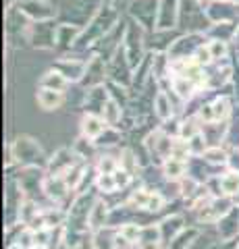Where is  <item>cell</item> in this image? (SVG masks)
I'll return each mask as SVG.
<instances>
[{
    "label": "cell",
    "mask_w": 239,
    "mask_h": 249,
    "mask_svg": "<svg viewBox=\"0 0 239 249\" xmlns=\"http://www.w3.org/2000/svg\"><path fill=\"white\" fill-rule=\"evenodd\" d=\"M106 129H109V124H106V121L100 114L88 112L81 121V133L86 139H100L106 133Z\"/></svg>",
    "instance_id": "1"
},
{
    "label": "cell",
    "mask_w": 239,
    "mask_h": 249,
    "mask_svg": "<svg viewBox=\"0 0 239 249\" xmlns=\"http://www.w3.org/2000/svg\"><path fill=\"white\" fill-rule=\"evenodd\" d=\"M13 152H15V156H17V160L23 162V164H32L34 158H42L40 145H37V142H34V139H29V137L19 139V142L15 143Z\"/></svg>",
    "instance_id": "2"
},
{
    "label": "cell",
    "mask_w": 239,
    "mask_h": 249,
    "mask_svg": "<svg viewBox=\"0 0 239 249\" xmlns=\"http://www.w3.org/2000/svg\"><path fill=\"white\" fill-rule=\"evenodd\" d=\"M63 102H65L63 91L48 89V88H40V89H37V104H40L44 110H55V108H58Z\"/></svg>",
    "instance_id": "3"
},
{
    "label": "cell",
    "mask_w": 239,
    "mask_h": 249,
    "mask_svg": "<svg viewBox=\"0 0 239 249\" xmlns=\"http://www.w3.org/2000/svg\"><path fill=\"white\" fill-rule=\"evenodd\" d=\"M185 173H187V162L183 160H177V158H166L163 162V175L168 178V181H181V178L185 177Z\"/></svg>",
    "instance_id": "4"
},
{
    "label": "cell",
    "mask_w": 239,
    "mask_h": 249,
    "mask_svg": "<svg viewBox=\"0 0 239 249\" xmlns=\"http://www.w3.org/2000/svg\"><path fill=\"white\" fill-rule=\"evenodd\" d=\"M42 88H48V89H56V91H65V88L69 85V79L67 77L56 71V69H52V71H48L44 77H42V81H40Z\"/></svg>",
    "instance_id": "5"
},
{
    "label": "cell",
    "mask_w": 239,
    "mask_h": 249,
    "mask_svg": "<svg viewBox=\"0 0 239 249\" xmlns=\"http://www.w3.org/2000/svg\"><path fill=\"white\" fill-rule=\"evenodd\" d=\"M221 193L225 196H239V170H229L222 177H219Z\"/></svg>",
    "instance_id": "6"
},
{
    "label": "cell",
    "mask_w": 239,
    "mask_h": 249,
    "mask_svg": "<svg viewBox=\"0 0 239 249\" xmlns=\"http://www.w3.org/2000/svg\"><path fill=\"white\" fill-rule=\"evenodd\" d=\"M202 160L206 164H212V166H221V164H229V154L222 150L221 145H210L208 150L202 154Z\"/></svg>",
    "instance_id": "7"
},
{
    "label": "cell",
    "mask_w": 239,
    "mask_h": 249,
    "mask_svg": "<svg viewBox=\"0 0 239 249\" xmlns=\"http://www.w3.org/2000/svg\"><path fill=\"white\" fill-rule=\"evenodd\" d=\"M194 89H196V83L185 79V77L181 75H175L173 77V91H177L183 100H189L191 96H194Z\"/></svg>",
    "instance_id": "8"
},
{
    "label": "cell",
    "mask_w": 239,
    "mask_h": 249,
    "mask_svg": "<svg viewBox=\"0 0 239 249\" xmlns=\"http://www.w3.org/2000/svg\"><path fill=\"white\" fill-rule=\"evenodd\" d=\"M210 108H212V119H214V123L225 121L227 116H229V112H231V104H229L227 98H217L210 104Z\"/></svg>",
    "instance_id": "9"
},
{
    "label": "cell",
    "mask_w": 239,
    "mask_h": 249,
    "mask_svg": "<svg viewBox=\"0 0 239 249\" xmlns=\"http://www.w3.org/2000/svg\"><path fill=\"white\" fill-rule=\"evenodd\" d=\"M100 116H102V119L106 121V124H117V123L121 121V106L114 102V100H109V102L104 104Z\"/></svg>",
    "instance_id": "10"
},
{
    "label": "cell",
    "mask_w": 239,
    "mask_h": 249,
    "mask_svg": "<svg viewBox=\"0 0 239 249\" xmlns=\"http://www.w3.org/2000/svg\"><path fill=\"white\" fill-rule=\"evenodd\" d=\"M154 108H156V114L160 116V119H168V116L173 114V104H171V100H168V96L166 93H163L160 91L158 96H156V100H154Z\"/></svg>",
    "instance_id": "11"
},
{
    "label": "cell",
    "mask_w": 239,
    "mask_h": 249,
    "mask_svg": "<svg viewBox=\"0 0 239 249\" xmlns=\"http://www.w3.org/2000/svg\"><path fill=\"white\" fill-rule=\"evenodd\" d=\"M150 196H152V191H146V189L133 191V193H131V197H129V206L137 208V210H148Z\"/></svg>",
    "instance_id": "12"
},
{
    "label": "cell",
    "mask_w": 239,
    "mask_h": 249,
    "mask_svg": "<svg viewBox=\"0 0 239 249\" xmlns=\"http://www.w3.org/2000/svg\"><path fill=\"white\" fill-rule=\"evenodd\" d=\"M142 229H144V227H140V224L127 222V224H123V227L119 229V235H123L125 239H129L131 243H133V241H140V237H142Z\"/></svg>",
    "instance_id": "13"
},
{
    "label": "cell",
    "mask_w": 239,
    "mask_h": 249,
    "mask_svg": "<svg viewBox=\"0 0 239 249\" xmlns=\"http://www.w3.org/2000/svg\"><path fill=\"white\" fill-rule=\"evenodd\" d=\"M96 187H98V191H102V193L117 191V181H114V175H98Z\"/></svg>",
    "instance_id": "14"
},
{
    "label": "cell",
    "mask_w": 239,
    "mask_h": 249,
    "mask_svg": "<svg viewBox=\"0 0 239 249\" xmlns=\"http://www.w3.org/2000/svg\"><path fill=\"white\" fill-rule=\"evenodd\" d=\"M119 168V160L112 156H102L98 162V175H112Z\"/></svg>",
    "instance_id": "15"
},
{
    "label": "cell",
    "mask_w": 239,
    "mask_h": 249,
    "mask_svg": "<svg viewBox=\"0 0 239 249\" xmlns=\"http://www.w3.org/2000/svg\"><path fill=\"white\" fill-rule=\"evenodd\" d=\"M208 50L212 54V60H221L227 56V42L225 40H212L208 44Z\"/></svg>",
    "instance_id": "16"
},
{
    "label": "cell",
    "mask_w": 239,
    "mask_h": 249,
    "mask_svg": "<svg viewBox=\"0 0 239 249\" xmlns=\"http://www.w3.org/2000/svg\"><path fill=\"white\" fill-rule=\"evenodd\" d=\"M114 181H117V187H127L129 185V181H131V173H127V170L125 168H117V170H114Z\"/></svg>",
    "instance_id": "17"
},
{
    "label": "cell",
    "mask_w": 239,
    "mask_h": 249,
    "mask_svg": "<svg viewBox=\"0 0 239 249\" xmlns=\"http://www.w3.org/2000/svg\"><path fill=\"white\" fill-rule=\"evenodd\" d=\"M140 249H160V243H154V241H140Z\"/></svg>",
    "instance_id": "18"
},
{
    "label": "cell",
    "mask_w": 239,
    "mask_h": 249,
    "mask_svg": "<svg viewBox=\"0 0 239 249\" xmlns=\"http://www.w3.org/2000/svg\"><path fill=\"white\" fill-rule=\"evenodd\" d=\"M196 235H198V232H196L194 229H191V231H187V239H194ZM183 237H185V231H183ZM177 241H181V237H175V239H173V243H171V247H173V249L177 247Z\"/></svg>",
    "instance_id": "19"
}]
</instances>
